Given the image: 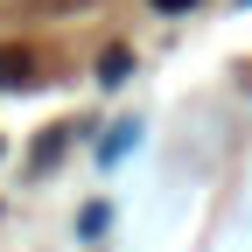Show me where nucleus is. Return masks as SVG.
Returning <instances> with one entry per match:
<instances>
[{
  "instance_id": "f03ea898",
  "label": "nucleus",
  "mask_w": 252,
  "mask_h": 252,
  "mask_svg": "<svg viewBox=\"0 0 252 252\" xmlns=\"http://www.w3.org/2000/svg\"><path fill=\"white\" fill-rule=\"evenodd\" d=\"M126 70H133V56H126V49H105V56H98V77H105V84H119Z\"/></svg>"
},
{
  "instance_id": "7ed1b4c3",
  "label": "nucleus",
  "mask_w": 252,
  "mask_h": 252,
  "mask_svg": "<svg viewBox=\"0 0 252 252\" xmlns=\"http://www.w3.org/2000/svg\"><path fill=\"white\" fill-rule=\"evenodd\" d=\"M63 140H70V133H63V126H56V133H42V140H35V168H49V161H56V154H63Z\"/></svg>"
},
{
  "instance_id": "f257e3e1",
  "label": "nucleus",
  "mask_w": 252,
  "mask_h": 252,
  "mask_svg": "<svg viewBox=\"0 0 252 252\" xmlns=\"http://www.w3.org/2000/svg\"><path fill=\"white\" fill-rule=\"evenodd\" d=\"M0 84H35V56L28 49H0Z\"/></svg>"
},
{
  "instance_id": "20e7f679",
  "label": "nucleus",
  "mask_w": 252,
  "mask_h": 252,
  "mask_svg": "<svg viewBox=\"0 0 252 252\" xmlns=\"http://www.w3.org/2000/svg\"><path fill=\"white\" fill-rule=\"evenodd\" d=\"M154 7H161V14H182V7H196V0H154Z\"/></svg>"
}]
</instances>
